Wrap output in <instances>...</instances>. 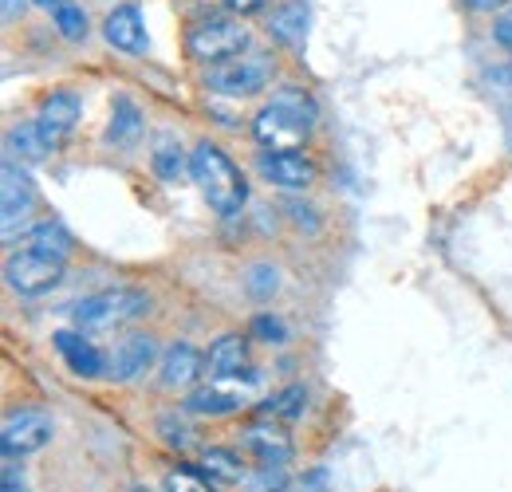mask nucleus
Wrapping results in <instances>:
<instances>
[{
  "instance_id": "22",
  "label": "nucleus",
  "mask_w": 512,
  "mask_h": 492,
  "mask_svg": "<svg viewBox=\"0 0 512 492\" xmlns=\"http://www.w3.org/2000/svg\"><path fill=\"white\" fill-rule=\"evenodd\" d=\"M182 166H186L182 146L174 138H158V146H154V174L166 178V182H174L182 174Z\"/></svg>"
},
{
  "instance_id": "9",
  "label": "nucleus",
  "mask_w": 512,
  "mask_h": 492,
  "mask_svg": "<svg viewBox=\"0 0 512 492\" xmlns=\"http://www.w3.org/2000/svg\"><path fill=\"white\" fill-rule=\"evenodd\" d=\"M79 115H83L79 95H71V91H52V95L40 103L36 126H40L44 142H48L52 150H60L67 138H71V130L79 126Z\"/></svg>"
},
{
  "instance_id": "30",
  "label": "nucleus",
  "mask_w": 512,
  "mask_h": 492,
  "mask_svg": "<svg viewBox=\"0 0 512 492\" xmlns=\"http://www.w3.org/2000/svg\"><path fill=\"white\" fill-rule=\"evenodd\" d=\"M249 489L253 492H280L284 489V473H280V465H264L253 481H249Z\"/></svg>"
},
{
  "instance_id": "34",
  "label": "nucleus",
  "mask_w": 512,
  "mask_h": 492,
  "mask_svg": "<svg viewBox=\"0 0 512 492\" xmlns=\"http://www.w3.org/2000/svg\"><path fill=\"white\" fill-rule=\"evenodd\" d=\"M473 12H493V8H505L509 0H465Z\"/></svg>"
},
{
  "instance_id": "33",
  "label": "nucleus",
  "mask_w": 512,
  "mask_h": 492,
  "mask_svg": "<svg viewBox=\"0 0 512 492\" xmlns=\"http://www.w3.org/2000/svg\"><path fill=\"white\" fill-rule=\"evenodd\" d=\"M225 8H229L233 16H256V12L268 8V0H225Z\"/></svg>"
},
{
  "instance_id": "2",
  "label": "nucleus",
  "mask_w": 512,
  "mask_h": 492,
  "mask_svg": "<svg viewBox=\"0 0 512 492\" xmlns=\"http://www.w3.org/2000/svg\"><path fill=\"white\" fill-rule=\"evenodd\" d=\"M186 48L197 63H225L245 56L249 32L237 16H201L186 32Z\"/></svg>"
},
{
  "instance_id": "4",
  "label": "nucleus",
  "mask_w": 512,
  "mask_h": 492,
  "mask_svg": "<svg viewBox=\"0 0 512 492\" xmlns=\"http://www.w3.org/2000/svg\"><path fill=\"white\" fill-rule=\"evenodd\" d=\"M260 386V374L245 370L241 378L237 374H221V378H209V386H197L186 398V410L201 414V418H225L233 410H241Z\"/></svg>"
},
{
  "instance_id": "23",
  "label": "nucleus",
  "mask_w": 512,
  "mask_h": 492,
  "mask_svg": "<svg viewBox=\"0 0 512 492\" xmlns=\"http://www.w3.org/2000/svg\"><path fill=\"white\" fill-rule=\"evenodd\" d=\"M201 465H205L213 477H221V481H245V477H249L245 465H241V457H233V453H225V449H209V453L201 457Z\"/></svg>"
},
{
  "instance_id": "27",
  "label": "nucleus",
  "mask_w": 512,
  "mask_h": 492,
  "mask_svg": "<svg viewBox=\"0 0 512 492\" xmlns=\"http://www.w3.org/2000/svg\"><path fill=\"white\" fill-rule=\"evenodd\" d=\"M280 276H276V268H268V264H256L253 272H249V296L253 300H268V296H276V284Z\"/></svg>"
},
{
  "instance_id": "1",
  "label": "nucleus",
  "mask_w": 512,
  "mask_h": 492,
  "mask_svg": "<svg viewBox=\"0 0 512 492\" xmlns=\"http://www.w3.org/2000/svg\"><path fill=\"white\" fill-rule=\"evenodd\" d=\"M190 174L197 189L205 193V201L221 213V217H233L245 209L249 201V185H245V174L237 170V162L213 146V142H197L190 154Z\"/></svg>"
},
{
  "instance_id": "25",
  "label": "nucleus",
  "mask_w": 512,
  "mask_h": 492,
  "mask_svg": "<svg viewBox=\"0 0 512 492\" xmlns=\"http://www.w3.org/2000/svg\"><path fill=\"white\" fill-rule=\"evenodd\" d=\"M56 28H60V36L64 40H83L87 36V12L79 8V4H71V0H64L60 8H56Z\"/></svg>"
},
{
  "instance_id": "13",
  "label": "nucleus",
  "mask_w": 512,
  "mask_h": 492,
  "mask_svg": "<svg viewBox=\"0 0 512 492\" xmlns=\"http://www.w3.org/2000/svg\"><path fill=\"white\" fill-rule=\"evenodd\" d=\"M52 343H56V351H60V359L67 363V370L79 374V378H99V374L107 370L99 347H91V343L83 339V331H56Z\"/></svg>"
},
{
  "instance_id": "24",
  "label": "nucleus",
  "mask_w": 512,
  "mask_h": 492,
  "mask_svg": "<svg viewBox=\"0 0 512 492\" xmlns=\"http://www.w3.org/2000/svg\"><path fill=\"white\" fill-rule=\"evenodd\" d=\"M304 402H308V398H304V390H300V386H288V390H280L276 398H268V406H264V410H268L272 418L296 422V418L304 414Z\"/></svg>"
},
{
  "instance_id": "10",
  "label": "nucleus",
  "mask_w": 512,
  "mask_h": 492,
  "mask_svg": "<svg viewBox=\"0 0 512 492\" xmlns=\"http://www.w3.org/2000/svg\"><path fill=\"white\" fill-rule=\"evenodd\" d=\"M52 441V418L40 414V410H16L4 418V453L8 457H24V453H36Z\"/></svg>"
},
{
  "instance_id": "32",
  "label": "nucleus",
  "mask_w": 512,
  "mask_h": 492,
  "mask_svg": "<svg viewBox=\"0 0 512 492\" xmlns=\"http://www.w3.org/2000/svg\"><path fill=\"white\" fill-rule=\"evenodd\" d=\"M493 40H497L505 52H512V4L493 20Z\"/></svg>"
},
{
  "instance_id": "7",
  "label": "nucleus",
  "mask_w": 512,
  "mask_h": 492,
  "mask_svg": "<svg viewBox=\"0 0 512 492\" xmlns=\"http://www.w3.org/2000/svg\"><path fill=\"white\" fill-rule=\"evenodd\" d=\"M308 134H312V123L300 119L296 111L280 107V103L264 107L253 119V138L264 150H300L308 142Z\"/></svg>"
},
{
  "instance_id": "14",
  "label": "nucleus",
  "mask_w": 512,
  "mask_h": 492,
  "mask_svg": "<svg viewBox=\"0 0 512 492\" xmlns=\"http://www.w3.org/2000/svg\"><path fill=\"white\" fill-rule=\"evenodd\" d=\"M308 24H312L308 4H304V0H284V4H276L272 16H268V36H272L276 44L300 48L304 36H308Z\"/></svg>"
},
{
  "instance_id": "36",
  "label": "nucleus",
  "mask_w": 512,
  "mask_h": 492,
  "mask_svg": "<svg viewBox=\"0 0 512 492\" xmlns=\"http://www.w3.org/2000/svg\"><path fill=\"white\" fill-rule=\"evenodd\" d=\"M36 4H40V8H52V12H56V8L64 4V0H36Z\"/></svg>"
},
{
  "instance_id": "29",
  "label": "nucleus",
  "mask_w": 512,
  "mask_h": 492,
  "mask_svg": "<svg viewBox=\"0 0 512 492\" xmlns=\"http://www.w3.org/2000/svg\"><path fill=\"white\" fill-rule=\"evenodd\" d=\"M162 437H166V445H174V449H190L193 430L186 426V422H178V418L170 414V418H162Z\"/></svg>"
},
{
  "instance_id": "26",
  "label": "nucleus",
  "mask_w": 512,
  "mask_h": 492,
  "mask_svg": "<svg viewBox=\"0 0 512 492\" xmlns=\"http://www.w3.org/2000/svg\"><path fill=\"white\" fill-rule=\"evenodd\" d=\"M272 103H280V107H288V111H296L300 119H308V123H316V103H312V95L308 91H296V87H284V91H276V99Z\"/></svg>"
},
{
  "instance_id": "16",
  "label": "nucleus",
  "mask_w": 512,
  "mask_h": 492,
  "mask_svg": "<svg viewBox=\"0 0 512 492\" xmlns=\"http://www.w3.org/2000/svg\"><path fill=\"white\" fill-rule=\"evenodd\" d=\"M154 363V339L150 335H127L119 347H115V359H111V374L119 382H134L138 374H146Z\"/></svg>"
},
{
  "instance_id": "21",
  "label": "nucleus",
  "mask_w": 512,
  "mask_h": 492,
  "mask_svg": "<svg viewBox=\"0 0 512 492\" xmlns=\"http://www.w3.org/2000/svg\"><path fill=\"white\" fill-rule=\"evenodd\" d=\"M8 146H12V150L24 158V162H40V158H48V154H52V146L44 142V134H40V126H36V123L12 126Z\"/></svg>"
},
{
  "instance_id": "12",
  "label": "nucleus",
  "mask_w": 512,
  "mask_h": 492,
  "mask_svg": "<svg viewBox=\"0 0 512 492\" xmlns=\"http://www.w3.org/2000/svg\"><path fill=\"white\" fill-rule=\"evenodd\" d=\"M241 441H245V449H249V453L260 457V465H284V461L292 457V441H288V433L276 426V418L245 426Z\"/></svg>"
},
{
  "instance_id": "31",
  "label": "nucleus",
  "mask_w": 512,
  "mask_h": 492,
  "mask_svg": "<svg viewBox=\"0 0 512 492\" xmlns=\"http://www.w3.org/2000/svg\"><path fill=\"white\" fill-rule=\"evenodd\" d=\"M253 331L260 335V339H272V343H280L288 331H284V323L280 319H272V315H256Z\"/></svg>"
},
{
  "instance_id": "5",
  "label": "nucleus",
  "mask_w": 512,
  "mask_h": 492,
  "mask_svg": "<svg viewBox=\"0 0 512 492\" xmlns=\"http://www.w3.org/2000/svg\"><path fill=\"white\" fill-rule=\"evenodd\" d=\"M60 276H64L60 260H52V256H44V252H36L28 245L20 252H12L8 264H4V280H8V288L16 296H44V292H52L60 284Z\"/></svg>"
},
{
  "instance_id": "19",
  "label": "nucleus",
  "mask_w": 512,
  "mask_h": 492,
  "mask_svg": "<svg viewBox=\"0 0 512 492\" xmlns=\"http://www.w3.org/2000/svg\"><path fill=\"white\" fill-rule=\"evenodd\" d=\"M142 111L130 103V99H115V111H111V126H107V142L111 146H134L142 138Z\"/></svg>"
},
{
  "instance_id": "8",
  "label": "nucleus",
  "mask_w": 512,
  "mask_h": 492,
  "mask_svg": "<svg viewBox=\"0 0 512 492\" xmlns=\"http://www.w3.org/2000/svg\"><path fill=\"white\" fill-rule=\"evenodd\" d=\"M0 217H4V237H12L16 233V225L32 213V205H36V189H32V178L8 158L4 166H0Z\"/></svg>"
},
{
  "instance_id": "28",
  "label": "nucleus",
  "mask_w": 512,
  "mask_h": 492,
  "mask_svg": "<svg viewBox=\"0 0 512 492\" xmlns=\"http://www.w3.org/2000/svg\"><path fill=\"white\" fill-rule=\"evenodd\" d=\"M166 492H213V485L193 469H174L166 477Z\"/></svg>"
},
{
  "instance_id": "3",
  "label": "nucleus",
  "mask_w": 512,
  "mask_h": 492,
  "mask_svg": "<svg viewBox=\"0 0 512 492\" xmlns=\"http://www.w3.org/2000/svg\"><path fill=\"white\" fill-rule=\"evenodd\" d=\"M150 308L146 292H134V288H107L99 296H87L79 308H75V323L79 331H111L119 323L138 319L142 311Z\"/></svg>"
},
{
  "instance_id": "35",
  "label": "nucleus",
  "mask_w": 512,
  "mask_h": 492,
  "mask_svg": "<svg viewBox=\"0 0 512 492\" xmlns=\"http://www.w3.org/2000/svg\"><path fill=\"white\" fill-rule=\"evenodd\" d=\"M12 12H16V0H4V20H12Z\"/></svg>"
},
{
  "instance_id": "11",
  "label": "nucleus",
  "mask_w": 512,
  "mask_h": 492,
  "mask_svg": "<svg viewBox=\"0 0 512 492\" xmlns=\"http://www.w3.org/2000/svg\"><path fill=\"white\" fill-rule=\"evenodd\" d=\"M260 174L280 189H308L316 178V166L304 150H264V158L256 162Z\"/></svg>"
},
{
  "instance_id": "17",
  "label": "nucleus",
  "mask_w": 512,
  "mask_h": 492,
  "mask_svg": "<svg viewBox=\"0 0 512 492\" xmlns=\"http://www.w3.org/2000/svg\"><path fill=\"white\" fill-rule=\"evenodd\" d=\"M205 370L213 378H221V374H245L249 370V343L241 335H221L209 347V355H205Z\"/></svg>"
},
{
  "instance_id": "18",
  "label": "nucleus",
  "mask_w": 512,
  "mask_h": 492,
  "mask_svg": "<svg viewBox=\"0 0 512 492\" xmlns=\"http://www.w3.org/2000/svg\"><path fill=\"white\" fill-rule=\"evenodd\" d=\"M205 359L193 351L190 343H174L162 359V386L166 390H182V386H193V378L201 374Z\"/></svg>"
},
{
  "instance_id": "20",
  "label": "nucleus",
  "mask_w": 512,
  "mask_h": 492,
  "mask_svg": "<svg viewBox=\"0 0 512 492\" xmlns=\"http://www.w3.org/2000/svg\"><path fill=\"white\" fill-rule=\"evenodd\" d=\"M28 248H36V252H44V256H52V260L64 264L67 252H71V237H67V229L60 221H40L28 233Z\"/></svg>"
},
{
  "instance_id": "6",
  "label": "nucleus",
  "mask_w": 512,
  "mask_h": 492,
  "mask_svg": "<svg viewBox=\"0 0 512 492\" xmlns=\"http://www.w3.org/2000/svg\"><path fill=\"white\" fill-rule=\"evenodd\" d=\"M268 79H272V60L268 56H237V60L217 63L209 71V87L217 95H229V99H245V95L264 91Z\"/></svg>"
},
{
  "instance_id": "15",
  "label": "nucleus",
  "mask_w": 512,
  "mask_h": 492,
  "mask_svg": "<svg viewBox=\"0 0 512 492\" xmlns=\"http://www.w3.org/2000/svg\"><path fill=\"white\" fill-rule=\"evenodd\" d=\"M103 36H107V44L119 48V52H142V48H146V24H142L138 8H134V4L115 8V12L107 16V24H103Z\"/></svg>"
}]
</instances>
